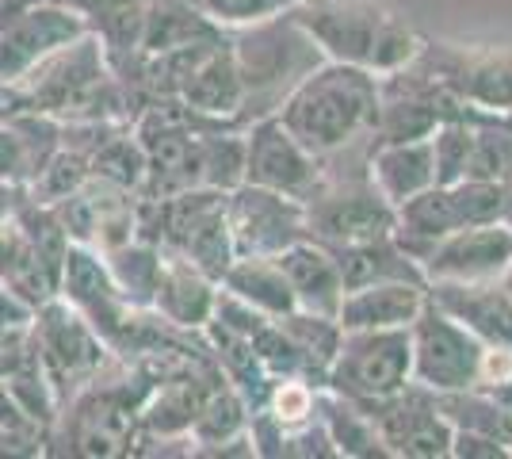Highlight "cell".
Returning a JSON list of instances; mask_svg holds the SVG:
<instances>
[{"label": "cell", "mask_w": 512, "mask_h": 459, "mask_svg": "<svg viewBox=\"0 0 512 459\" xmlns=\"http://www.w3.org/2000/svg\"><path fill=\"white\" fill-rule=\"evenodd\" d=\"M383 81L371 69L348 62H321L279 104L276 119L306 153L325 157L363 131H375Z\"/></svg>", "instance_id": "6da1fadb"}, {"label": "cell", "mask_w": 512, "mask_h": 459, "mask_svg": "<svg viewBox=\"0 0 512 459\" xmlns=\"http://www.w3.org/2000/svg\"><path fill=\"white\" fill-rule=\"evenodd\" d=\"M295 4H299L291 12L295 23L333 62H348V66L371 69L375 77H390L425 54L421 39L406 23H398L390 12L367 0H295Z\"/></svg>", "instance_id": "7a4b0ae2"}, {"label": "cell", "mask_w": 512, "mask_h": 459, "mask_svg": "<svg viewBox=\"0 0 512 459\" xmlns=\"http://www.w3.org/2000/svg\"><path fill=\"white\" fill-rule=\"evenodd\" d=\"M153 383L146 375L134 372L119 383H100V375L85 383L69 398V452L85 459H115L127 456L142 429V406Z\"/></svg>", "instance_id": "3957f363"}, {"label": "cell", "mask_w": 512, "mask_h": 459, "mask_svg": "<svg viewBox=\"0 0 512 459\" xmlns=\"http://www.w3.org/2000/svg\"><path fill=\"white\" fill-rule=\"evenodd\" d=\"M27 333H31V352L39 360L46 387H50L58 406L104 372L111 349L62 295H54L50 303L35 310Z\"/></svg>", "instance_id": "277c9868"}, {"label": "cell", "mask_w": 512, "mask_h": 459, "mask_svg": "<svg viewBox=\"0 0 512 459\" xmlns=\"http://www.w3.org/2000/svg\"><path fill=\"white\" fill-rule=\"evenodd\" d=\"M409 364V326L341 329V345L325 368V383L344 398L371 406L406 387Z\"/></svg>", "instance_id": "5b68a950"}, {"label": "cell", "mask_w": 512, "mask_h": 459, "mask_svg": "<svg viewBox=\"0 0 512 459\" xmlns=\"http://www.w3.org/2000/svg\"><path fill=\"white\" fill-rule=\"evenodd\" d=\"M230 50H234L237 73L245 85V104L268 88L272 92L283 88L287 96L310 69L321 66V46L295 23V16L283 20V12L272 20H260V27L230 43Z\"/></svg>", "instance_id": "8992f818"}, {"label": "cell", "mask_w": 512, "mask_h": 459, "mask_svg": "<svg viewBox=\"0 0 512 459\" xmlns=\"http://www.w3.org/2000/svg\"><path fill=\"white\" fill-rule=\"evenodd\" d=\"M482 349L486 345L467 326H459L451 314L425 299L421 314L409 322V352H413L409 383L432 394L467 391L478 379Z\"/></svg>", "instance_id": "52a82bcc"}, {"label": "cell", "mask_w": 512, "mask_h": 459, "mask_svg": "<svg viewBox=\"0 0 512 459\" xmlns=\"http://www.w3.org/2000/svg\"><path fill=\"white\" fill-rule=\"evenodd\" d=\"M226 222L237 257H276L279 249L310 238L302 199L245 180L226 196Z\"/></svg>", "instance_id": "ba28073f"}, {"label": "cell", "mask_w": 512, "mask_h": 459, "mask_svg": "<svg viewBox=\"0 0 512 459\" xmlns=\"http://www.w3.org/2000/svg\"><path fill=\"white\" fill-rule=\"evenodd\" d=\"M394 207L379 196V188L371 184V176L363 184L348 188H321L306 199V226L310 238L321 241L325 249H341V245H363V241H379L394 234Z\"/></svg>", "instance_id": "9c48e42d"}, {"label": "cell", "mask_w": 512, "mask_h": 459, "mask_svg": "<svg viewBox=\"0 0 512 459\" xmlns=\"http://www.w3.org/2000/svg\"><path fill=\"white\" fill-rule=\"evenodd\" d=\"M375 433L383 440L386 456H413V459H444L451 456V437L455 429L448 425V417L436 410V398L425 387H402L398 394H390L383 402L363 406Z\"/></svg>", "instance_id": "30bf717a"}, {"label": "cell", "mask_w": 512, "mask_h": 459, "mask_svg": "<svg viewBox=\"0 0 512 459\" xmlns=\"http://www.w3.org/2000/svg\"><path fill=\"white\" fill-rule=\"evenodd\" d=\"M245 184H260L306 203L321 184L318 157L302 150L276 115H260L245 134Z\"/></svg>", "instance_id": "8fae6325"}, {"label": "cell", "mask_w": 512, "mask_h": 459, "mask_svg": "<svg viewBox=\"0 0 512 459\" xmlns=\"http://www.w3.org/2000/svg\"><path fill=\"white\" fill-rule=\"evenodd\" d=\"M425 280H455V284H474V280H497L512 268V226L505 222H482V226H463L448 238H440L425 257L417 261Z\"/></svg>", "instance_id": "7c38bea8"}, {"label": "cell", "mask_w": 512, "mask_h": 459, "mask_svg": "<svg viewBox=\"0 0 512 459\" xmlns=\"http://www.w3.org/2000/svg\"><path fill=\"white\" fill-rule=\"evenodd\" d=\"M85 31V20L73 8H65L62 0L27 4L20 16L0 31V85H16L23 73H31L43 62L46 54L81 39Z\"/></svg>", "instance_id": "4fadbf2b"}, {"label": "cell", "mask_w": 512, "mask_h": 459, "mask_svg": "<svg viewBox=\"0 0 512 459\" xmlns=\"http://www.w3.org/2000/svg\"><path fill=\"white\" fill-rule=\"evenodd\" d=\"M428 303H436L459 326H467L482 345H509L512 349V299L505 284L497 287V280H474V284L432 280Z\"/></svg>", "instance_id": "5bb4252c"}, {"label": "cell", "mask_w": 512, "mask_h": 459, "mask_svg": "<svg viewBox=\"0 0 512 459\" xmlns=\"http://www.w3.org/2000/svg\"><path fill=\"white\" fill-rule=\"evenodd\" d=\"M214 280L203 276L192 261H184L180 253L161 249V276L153 287L150 310L165 318V326L176 329H203L214 314Z\"/></svg>", "instance_id": "9a60e30c"}, {"label": "cell", "mask_w": 512, "mask_h": 459, "mask_svg": "<svg viewBox=\"0 0 512 459\" xmlns=\"http://www.w3.org/2000/svg\"><path fill=\"white\" fill-rule=\"evenodd\" d=\"M428 299V284L417 280H379V284L348 287L337 306L341 329H394L409 326Z\"/></svg>", "instance_id": "2e32d148"}, {"label": "cell", "mask_w": 512, "mask_h": 459, "mask_svg": "<svg viewBox=\"0 0 512 459\" xmlns=\"http://www.w3.org/2000/svg\"><path fill=\"white\" fill-rule=\"evenodd\" d=\"M276 264L283 268L287 284L295 291L299 310L337 318V306H341V295H344L341 268H337L333 253H329L321 241L302 238V241H295V245H287V249H279Z\"/></svg>", "instance_id": "e0dca14e"}, {"label": "cell", "mask_w": 512, "mask_h": 459, "mask_svg": "<svg viewBox=\"0 0 512 459\" xmlns=\"http://www.w3.org/2000/svg\"><path fill=\"white\" fill-rule=\"evenodd\" d=\"M176 100H184L192 111H203L214 119H237V111L245 108V85H241L230 43L211 46L195 62L180 92H176Z\"/></svg>", "instance_id": "ac0fdd59"}, {"label": "cell", "mask_w": 512, "mask_h": 459, "mask_svg": "<svg viewBox=\"0 0 512 459\" xmlns=\"http://www.w3.org/2000/svg\"><path fill=\"white\" fill-rule=\"evenodd\" d=\"M367 176L390 207H398L409 196L432 188L436 184L432 134L428 138H409V142H379V150L371 153V173Z\"/></svg>", "instance_id": "d6986e66"}, {"label": "cell", "mask_w": 512, "mask_h": 459, "mask_svg": "<svg viewBox=\"0 0 512 459\" xmlns=\"http://www.w3.org/2000/svg\"><path fill=\"white\" fill-rule=\"evenodd\" d=\"M444 88H451L467 108L486 115H509L512 119V58H463L436 77Z\"/></svg>", "instance_id": "ffe728a7"}, {"label": "cell", "mask_w": 512, "mask_h": 459, "mask_svg": "<svg viewBox=\"0 0 512 459\" xmlns=\"http://www.w3.org/2000/svg\"><path fill=\"white\" fill-rule=\"evenodd\" d=\"M62 4L73 8L88 31L104 43L107 62H123L130 54H138L150 0H62Z\"/></svg>", "instance_id": "44dd1931"}, {"label": "cell", "mask_w": 512, "mask_h": 459, "mask_svg": "<svg viewBox=\"0 0 512 459\" xmlns=\"http://www.w3.org/2000/svg\"><path fill=\"white\" fill-rule=\"evenodd\" d=\"M222 284H226L230 295H237L241 303H249L253 310L268 314V318H283V314L299 310L295 291L287 284L276 257H234V264L222 276Z\"/></svg>", "instance_id": "7402d4cb"}, {"label": "cell", "mask_w": 512, "mask_h": 459, "mask_svg": "<svg viewBox=\"0 0 512 459\" xmlns=\"http://www.w3.org/2000/svg\"><path fill=\"white\" fill-rule=\"evenodd\" d=\"M432 398H436V410L448 417L451 429L490 437L512 452V410H505L490 391L467 387V391H444Z\"/></svg>", "instance_id": "603a6c76"}, {"label": "cell", "mask_w": 512, "mask_h": 459, "mask_svg": "<svg viewBox=\"0 0 512 459\" xmlns=\"http://www.w3.org/2000/svg\"><path fill=\"white\" fill-rule=\"evenodd\" d=\"M318 410L337 456H386L383 440L375 433V421L360 402H352L329 387L318 394Z\"/></svg>", "instance_id": "cb8c5ba5"}, {"label": "cell", "mask_w": 512, "mask_h": 459, "mask_svg": "<svg viewBox=\"0 0 512 459\" xmlns=\"http://www.w3.org/2000/svg\"><path fill=\"white\" fill-rule=\"evenodd\" d=\"M245 425H249V406H245V398L237 394V387L218 383V387L207 394V402H203V410L195 414L188 433H192L199 444H211V452H218V448L234 444V440L245 433Z\"/></svg>", "instance_id": "d4e9b609"}, {"label": "cell", "mask_w": 512, "mask_h": 459, "mask_svg": "<svg viewBox=\"0 0 512 459\" xmlns=\"http://www.w3.org/2000/svg\"><path fill=\"white\" fill-rule=\"evenodd\" d=\"M474 142H470L467 180H501L512 165V119L509 115H486L474 119Z\"/></svg>", "instance_id": "484cf974"}, {"label": "cell", "mask_w": 512, "mask_h": 459, "mask_svg": "<svg viewBox=\"0 0 512 459\" xmlns=\"http://www.w3.org/2000/svg\"><path fill=\"white\" fill-rule=\"evenodd\" d=\"M314 410H318V391L302 375L279 379L268 394V414L276 417L283 429H299L306 421H314Z\"/></svg>", "instance_id": "4316f807"}, {"label": "cell", "mask_w": 512, "mask_h": 459, "mask_svg": "<svg viewBox=\"0 0 512 459\" xmlns=\"http://www.w3.org/2000/svg\"><path fill=\"white\" fill-rule=\"evenodd\" d=\"M35 173H39V165H35V157H31L27 138H23V131L16 127V119L4 115V119H0V180L27 188V184L35 180Z\"/></svg>", "instance_id": "83f0119b"}, {"label": "cell", "mask_w": 512, "mask_h": 459, "mask_svg": "<svg viewBox=\"0 0 512 459\" xmlns=\"http://www.w3.org/2000/svg\"><path fill=\"white\" fill-rule=\"evenodd\" d=\"M192 4L214 23H260L279 16L295 0H192Z\"/></svg>", "instance_id": "f1b7e54d"}, {"label": "cell", "mask_w": 512, "mask_h": 459, "mask_svg": "<svg viewBox=\"0 0 512 459\" xmlns=\"http://www.w3.org/2000/svg\"><path fill=\"white\" fill-rule=\"evenodd\" d=\"M451 456L497 459V456H512V452L505 448V444H497V440H490V437H478V433H463V429H455V437H451Z\"/></svg>", "instance_id": "f546056e"}, {"label": "cell", "mask_w": 512, "mask_h": 459, "mask_svg": "<svg viewBox=\"0 0 512 459\" xmlns=\"http://www.w3.org/2000/svg\"><path fill=\"white\" fill-rule=\"evenodd\" d=\"M23 199H27V188H20V184H8V180H0V219L16 215V211L23 207Z\"/></svg>", "instance_id": "4dcf8cb0"}, {"label": "cell", "mask_w": 512, "mask_h": 459, "mask_svg": "<svg viewBox=\"0 0 512 459\" xmlns=\"http://www.w3.org/2000/svg\"><path fill=\"white\" fill-rule=\"evenodd\" d=\"M497 192H501V222L512 226V165L497 180Z\"/></svg>", "instance_id": "1f68e13d"}, {"label": "cell", "mask_w": 512, "mask_h": 459, "mask_svg": "<svg viewBox=\"0 0 512 459\" xmlns=\"http://www.w3.org/2000/svg\"><path fill=\"white\" fill-rule=\"evenodd\" d=\"M27 4H35V0H0V31L8 27V23L20 16Z\"/></svg>", "instance_id": "d6a6232c"}, {"label": "cell", "mask_w": 512, "mask_h": 459, "mask_svg": "<svg viewBox=\"0 0 512 459\" xmlns=\"http://www.w3.org/2000/svg\"><path fill=\"white\" fill-rule=\"evenodd\" d=\"M12 111H20V96H16L12 85H0V119L12 115Z\"/></svg>", "instance_id": "836d02e7"}, {"label": "cell", "mask_w": 512, "mask_h": 459, "mask_svg": "<svg viewBox=\"0 0 512 459\" xmlns=\"http://www.w3.org/2000/svg\"><path fill=\"white\" fill-rule=\"evenodd\" d=\"M505 291H509V299H512V268L505 272Z\"/></svg>", "instance_id": "e575fe53"}]
</instances>
